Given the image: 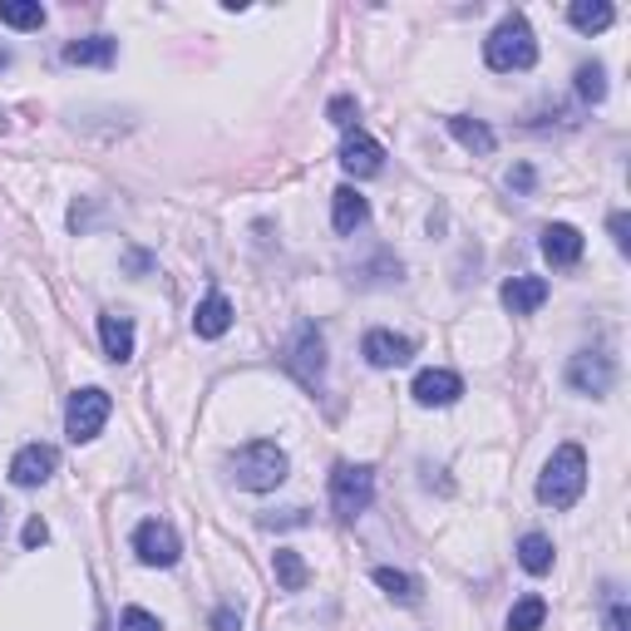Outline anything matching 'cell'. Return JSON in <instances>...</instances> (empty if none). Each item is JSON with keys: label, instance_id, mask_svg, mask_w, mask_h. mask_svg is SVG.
<instances>
[{"label": "cell", "instance_id": "6da1fadb", "mask_svg": "<svg viewBox=\"0 0 631 631\" xmlns=\"http://www.w3.org/2000/svg\"><path fill=\"white\" fill-rule=\"evenodd\" d=\"M582 489H588V450L582 444H557L543 479H538V499L547 508H572L582 499Z\"/></svg>", "mask_w": 631, "mask_h": 631}, {"label": "cell", "instance_id": "ac0fdd59", "mask_svg": "<svg viewBox=\"0 0 631 631\" xmlns=\"http://www.w3.org/2000/svg\"><path fill=\"white\" fill-rule=\"evenodd\" d=\"M114 60H118V40H109V35H89V40L65 45V65H114Z\"/></svg>", "mask_w": 631, "mask_h": 631}, {"label": "cell", "instance_id": "4fadbf2b", "mask_svg": "<svg viewBox=\"0 0 631 631\" xmlns=\"http://www.w3.org/2000/svg\"><path fill=\"white\" fill-rule=\"evenodd\" d=\"M543 257L553 262V267H578L582 262V232L572 223L543 227Z\"/></svg>", "mask_w": 631, "mask_h": 631}, {"label": "cell", "instance_id": "7c38bea8", "mask_svg": "<svg viewBox=\"0 0 631 631\" xmlns=\"http://www.w3.org/2000/svg\"><path fill=\"white\" fill-rule=\"evenodd\" d=\"M409 395H415L425 409H444V405H454V400L464 395V380L454 370H419Z\"/></svg>", "mask_w": 631, "mask_h": 631}, {"label": "cell", "instance_id": "2e32d148", "mask_svg": "<svg viewBox=\"0 0 631 631\" xmlns=\"http://www.w3.org/2000/svg\"><path fill=\"white\" fill-rule=\"evenodd\" d=\"M99 341H104L109 361L124 365L134 355V321H129V316H114V311H109V316H99Z\"/></svg>", "mask_w": 631, "mask_h": 631}, {"label": "cell", "instance_id": "f1b7e54d", "mask_svg": "<svg viewBox=\"0 0 631 631\" xmlns=\"http://www.w3.org/2000/svg\"><path fill=\"white\" fill-rule=\"evenodd\" d=\"M611 242H617V252H631V217L627 213H611Z\"/></svg>", "mask_w": 631, "mask_h": 631}, {"label": "cell", "instance_id": "5bb4252c", "mask_svg": "<svg viewBox=\"0 0 631 631\" xmlns=\"http://www.w3.org/2000/svg\"><path fill=\"white\" fill-rule=\"evenodd\" d=\"M547 277H508L503 281V306L514 311V316H533L538 306L547 301Z\"/></svg>", "mask_w": 631, "mask_h": 631}, {"label": "cell", "instance_id": "83f0119b", "mask_svg": "<svg viewBox=\"0 0 631 631\" xmlns=\"http://www.w3.org/2000/svg\"><path fill=\"white\" fill-rule=\"evenodd\" d=\"M118 631H163V627H159V617H153V611L129 607L124 617H118Z\"/></svg>", "mask_w": 631, "mask_h": 631}, {"label": "cell", "instance_id": "484cf974", "mask_svg": "<svg viewBox=\"0 0 631 631\" xmlns=\"http://www.w3.org/2000/svg\"><path fill=\"white\" fill-rule=\"evenodd\" d=\"M578 94L588 99V104H602V99H607V70H602V65H582L578 70Z\"/></svg>", "mask_w": 631, "mask_h": 631}, {"label": "cell", "instance_id": "4316f807", "mask_svg": "<svg viewBox=\"0 0 631 631\" xmlns=\"http://www.w3.org/2000/svg\"><path fill=\"white\" fill-rule=\"evenodd\" d=\"M326 118H331L336 129H355V118H361V109H355V99L336 94L331 104H326Z\"/></svg>", "mask_w": 631, "mask_h": 631}, {"label": "cell", "instance_id": "d6a6232c", "mask_svg": "<svg viewBox=\"0 0 631 631\" xmlns=\"http://www.w3.org/2000/svg\"><path fill=\"white\" fill-rule=\"evenodd\" d=\"M508 188H518V193H528V188H533V168H528V163H518V168L508 173Z\"/></svg>", "mask_w": 631, "mask_h": 631}, {"label": "cell", "instance_id": "f546056e", "mask_svg": "<svg viewBox=\"0 0 631 631\" xmlns=\"http://www.w3.org/2000/svg\"><path fill=\"white\" fill-rule=\"evenodd\" d=\"M306 523V508H287V514H267L262 528H301Z\"/></svg>", "mask_w": 631, "mask_h": 631}, {"label": "cell", "instance_id": "e0dca14e", "mask_svg": "<svg viewBox=\"0 0 631 631\" xmlns=\"http://www.w3.org/2000/svg\"><path fill=\"white\" fill-rule=\"evenodd\" d=\"M365 217H370V203H365L355 188H336L331 193V223L341 237H351L355 227H365Z\"/></svg>", "mask_w": 631, "mask_h": 631}, {"label": "cell", "instance_id": "4dcf8cb0", "mask_svg": "<svg viewBox=\"0 0 631 631\" xmlns=\"http://www.w3.org/2000/svg\"><path fill=\"white\" fill-rule=\"evenodd\" d=\"M21 543L25 547H45V543H50V528H45V518H30V523H25Z\"/></svg>", "mask_w": 631, "mask_h": 631}, {"label": "cell", "instance_id": "603a6c76", "mask_svg": "<svg viewBox=\"0 0 631 631\" xmlns=\"http://www.w3.org/2000/svg\"><path fill=\"white\" fill-rule=\"evenodd\" d=\"M0 25H11V30H40L45 5L40 0H0Z\"/></svg>", "mask_w": 631, "mask_h": 631}, {"label": "cell", "instance_id": "8fae6325", "mask_svg": "<svg viewBox=\"0 0 631 631\" xmlns=\"http://www.w3.org/2000/svg\"><path fill=\"white\" fill-rule=\"evenodd\" d=\"M361 355L375 370H395V365H405L409 355H415V341H409V336H395V331H365Z\"/></svg>", "mask_w": 631, "mask_h": 631}, {"label": "cell", "instance_id": "44dd1931", "mask_svg": "<svg viewBox=\"0 0 631 631\" xmlns=\"http://www.w3.org/2000/svg\"><path fill=\"white\" fill-rule=\"evenodd\" d=\"M375 588L386 592L390 602H400V607H415L419 602V578H409V572H400V567H375Z\"/></svg>", "mask_w": 631, "mask_h": 631}, {"label": "cell", "instance_id": "5b68a950", "mask_svg": "<svg viewBox=\"0 0 631 631\" xmlns=\"http://www.w3.org/2000/svg\"><path fill=\"white\" fill-rule=\"evenodd\" d=\"M109 415H114L109 390H99V386L75 390V395H70V409H65V434L75 439V444H89V439L109 425Z\"/></svg>", "mask_w": 631, "mask_h": 631}, {"label": "cell", "instance_id": "9c48e42d", "mask_svg": "<svg viewBox=\"0 0 631 631\" xmlns=\"http://www.w3.org/2000/svg\"><path fill=\"white\" fill-rule=\"evenodd\" d=\"M341 168L351 173V178H375V173L386 168V149L370 139V134H345V143H341Z\"/></svg>", "mask_w": 631, "mask_h": 631}, {"label": "cell", "instance_id": "cb8c5ba5", "mask_svg": "<svg viewBox=\"0 0 631 631\" xmlns=\"http://www.w3.org/2000/svg\"><path fill=\"white\" fill-rule=\"evenodd\" d=\"M518 563L533 572V578H543V572H553V538L543 533H523V543H518Z\"/></svg>", "mask_w": 631, "mask_h": 631}, {"label": "cell", "instance_id": "d6986e66", "mask_svg": "<svg viewBox=\"0 0 631 631\" xmlns=\"http://www.w3.org/2000/svg\"><path fill=\"white\" fill-rule=\"evenodd\" d=\"M567 21H572V30H582V35H602L611 21H617V11H611L607 0H572V5H567Z\"/></svg>", "mask_w": 631, "mask_h": 631}, {"label": "cell", "instance_id": "8992f818", "mask_svg": "<svg viewBox=\"0 0 631 631\" xmlns=\"http://www.w3.org/2000/svg\"><path fill=\"white\" fill-rule=\"evenodd\" d=\"M287 370L296 375L306 390H321V375H326V336L316 331V326H301L296 336H291L287 345Z\"/></svg>", "mask_w": 631, "mask_h": 631}, {"label": "cell", "instance_id": "30bf717a", "mask_svg": "<svg viewBox=\"0 0 631 631\" xmlns=\"http://www.w3.org/2000/svg\"><path fill=\"white\" fill-rule=\"evenodd\" d=\"M54 464H60V454H54L50 444H25V450L11 459V483H21V489H40V483H50Z\"/></svg>", "mask_w": 631, "mask_h": 631}, {"label": "cell", "instance_id": "ba28073f", "mask_svg": "<svg viewBox=\"0 0 631 631\" xmlns=\"http://www.w3.org/2000/svg\"><path fill=\"white\" fill-rule=\"evenodd\" d=\"M134 553H139L143 567H173L182 557V543H178V533H173V523L143 518V523L134 528Z\"/></svg>", "mask_w": 631, "mask_h": 631}, {"label": "cell", "instance_id": "9a60e30c", "mask_svg": "<svg viewBox=\"0 0 631 631\" xmlns=\"http://www.w3.org/2000/svg\"><path fill=\"white\" fill-rule=\"evenodd\" d=\"M193 331L203 336V341H217V336L232 331V301H227L223 291H213V296L193 311Z\"/></svg>", "mask_w": 631, "mask_h": 631}, {"label": "cell", "instance_id": "3957f363", "mask_svg": "<svg viewBox=\"0 0 631 631\" xmlns=\"http://www.w3.org/2000/svg\"><path fill=\"white\" fill-rule=\"evenodd\" d=\"M281 479H287V454H281V444H272V439H252V444H242V450L232 454V483L237 489L272 493Z\"/></svg>", "mask_w": 631, "mask_h": 631}, {"label": "cell", "instance_id": "1f68e13d", "mask_svg": "<svg viewBox=\"0 0 631 631\" xmlns=\"http://www.w3.org/2000/svg\"><path fill=\"white\" fill-rule=\"evenodd\" d=\"M607 631H627V602L611 592L607 597Z\"/></svg>", "mask_w": 631, "mask_h": 631}, {"label": "cell", "instance_id": "836d02e7", "mask_svg": "<svg viewBox=\"0 0 631 631\" xmlns=\"http://www.w3.org/2000/svg\"><path fill=\"white\" fill-rule=\"evenodd\" d=\"M213 631H237V611H232V607L213 611Z\"/></svg>", "mask_w": 631, "mask_h": 631}, {"label": "cell", "instance_id": "277c9868", "mask_svg": "<svg viewBox=\"0 0 631 631\" xmlns=\"http://www.w3.org/2000/svg\"><path fill=\"white\" fill-rule=\"evenodd\" d=\"M375 499V469L370 464H336L331 474V508L341 523H351V518H361L365 508H370Z\"/></svg>", "mask_w": 631, "mask_h": 631}, {"label": "cell", "instance_id": "52a82bcc", "mask_svg": "<svg viewBox=\"0 0 631 631\" xmlns=\"http://www.w3.org/2000/svg\"><path fill=\"white\" fill-rule=\"evenodd\" d=\"M567 386L592 400L611 395V386H617V361L607 351H578L567 361Z\"/></svg>", "mask_w": 631, "mask_h": 631}, {"label": "cell", "instance_id": "7402d4cb", "mask_svg": "<svg viewBox=\"0 0 631 631\" xmlns=\"http://www.w3.org/2000/svg\"><path fill=\"white\" fill-rule=\"evenodd\" d=\"M272 572H277L281 592H301L311 582V567L301 563V553H291V547H277V557H272Z\"/></svg>", "mask_w": 631, "mask_h": 631}, {"label": "cell", "instance_id": "ffe728a7", "mask_svg": "<svg viewBox=\"0 0 631 631\" xmlns=\"http://www.w3.org/2000/svg\"><path fill=\"white\" fill-rule=\"evenodd\" d=\"M450 134H454V139H459L469 153H479V159H489V153L499 149V139H493V129L483 124V118H464V114H454V118H450Z\"/></svg>", "mask_w": 631, "mask_h": 631}, {"label": "cell", "instance_id": "7a4b0ae2", "mask_svg": "<svg viewBox=\"0 0 631 631\" xmlns=\"http://www.w3.org/2000/svg\"><path fill=\"white\" fill-rule=\"evenodd\" d=\"M483 60H489V70H499V75L533 70L538 65V35H533V25H528L523 15L499 21V30L483 40Z\"/></svg>", "mask_w": 631, "mask_h": 631}, {"label": "cell", "instance_id": "e575fe53", "mask_svg": "<svg viewBox=\"0 0 631 631\" xmlns=\"http://www.w3.org/2000/svg\"><path fill=\"white\" fill-rule=\"evenodd\" d=\"M0 528H5V508H0Z\"/></svg>", "mask_w": 631, "mask_h": 631}, {"label": "cell", "instance_id": "d4e9b609", "mask_svg": "<svg viewBox=\"0 0 631 631\" xmlns=\"http://www.w3.org/2000/svg\"><path fill=\"white\" fill-rule=\"evenodd\" d=\"M543 621H547L543 597H523V602H514V611H508V631H538Z\"/></svg>", "mask_w": 631, "mask_h": 631}]
</instances>
